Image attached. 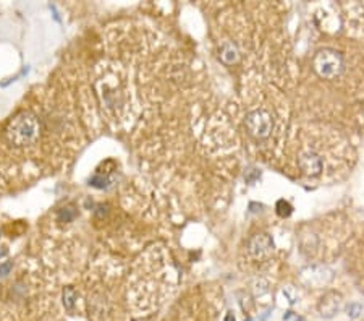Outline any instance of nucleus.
I'll use <instances>...</instances> for the list:
<instances>
[{
	"mask_svg": "<svg viewBox=\"0 0 364 321\" xmlns=\"http://www.w3.org/2000/svg\"><path fill=\"white\" fill-rule=\"evenodd\" d=\"M41 132V122L31 112H21L15 119L10 120L5 130V136L10 144L13 146H26L37 140Z\"/></svg>",
	"mask_w": 364,
	"mask_h": 321,
	"instance_id": "f257e3e1",
	"label": "nucleus"
},
{
	"mask_svg": "<svg viewBox=\"0 0 364 321\" xmlns=\"http://www.w3.org/2000/svg\"><path fill=\"white\" fill-rule=\"evenodd\" d=\"M312 67L321 78L333 80L343 70V58L338 52L332 49H322L312 58Z\"/></svg>",
	"mask_w": 364,
	"mask_h": 321,
	"instance_id": "f03ea898",
	"label": "nucleus"
},
{
	"mask_svg": "<svg viewBox=\"0 0 364 321\" xmlns=\"http://www.w3.org/2000/svg\"><path fill=\"white\" fill-rule=\"evenodd\" d=\"M246 129H248L249 135H253L254 138L262 140V138H267L272 132V115L264 111V109H256L246 114Z\"/></svg>",
	"mask_w": 364,
	"mask_h": 321,
	"instance_id": "7ed1b4c3",
	"label": "nucleus"
},
{
	"mask_svg": "<svg viewBox=\"0 0 364 321\" xmlns=\"http://www.w3.org/2000/svg\"><path fill=\"white\" fill-rule=\"evenodd\" d=\"M248 251L249 255L256 260H264L269 258L274 253V242L269 233H254L248 242Z\"/></svg>",
	"mask_w": 364,
	"mask_h": 321,
	"instance_id": "20e7f679",
	"label": "nucleus"
},
{
	"mask_svg": "<svg viewBox=\"0 0 364 321\" xmlns=\"http://www.w3.org/2000/svg\"><path fill=\"white\" fill-rule=\"evenodd\" d=\"M342 308V295L335 290H330L319 302V313L322 318H333Z\"/></svg>",
	"mask_w": 364,
	"mask_h": 321,
	"instance_id": "39448f33",
	"label": "nucleus"
},
{
	"mask_svg": "<svg viewBox=\"0 0 364 321\" xmlns=\"http://www.w3.org/2000/svg\"><path fill=\"white\" fill-rule=\"evenodd\" d=\"M300 167L306 175H319L322 170V161L316 153H304L300 158Z\"/></svg>",
	"mask_w": 364,
	"mask_h": 321,
	"instance_id": "423d86ee",
	"label": "nucleus"
},
{
	"mask_svg": "<svg viewBox=\"0 0 364 321\" xmlns=\"http://www.w3.org/2000/svg\"><path fill=\"white\" fill-rule=\"evenodd\" d=\"M240 58V52L237 46L233 42H225L220 49V60L225 63V65H233L237 63Z\"/></svg>",
	"mask_w": 364,
	"mask_h": 321,
	"instance_id": "0eeeda50",
	"label": "nucleus"
},
{
	"mask_svg": "<svg viewBox=\"0 0 364 321\" xmlns=\"http://www.w3.org/2000/svg\"><path fill=\"white\" fill-rule=\"evenodd\" d=\"M275 209H277V214L280 218H288L290 214L293 212V206L285 200H279L277 204H275Z\"/></svg>",
	"mask_w": 364,
	"mask_h": 321,
	"instance_id": "6e6552de",
	"label": "nucleus"
},
{
	"mask_svg": "<svg viewBox=\"0 0 364 321\" xmlns=\"http://www.w3.org/2000/svg\"><path fill=\"white\" fill-rule=\"evenodd\" d=\"M75 298H76V294L73 289H65L63 292V305L66 310H73V305H75Z\"/></svg>",
	"mask_w": 364,
	"mask_h": 321,
	"instance_id": "1a4fd4ad",
	"label": "nucleus"
},
{
	"mask_svg": "<svg viewBox=\"0 0 364 321\" xmlns=\"http://www.w3.org/2000/svg\"><path fill=\"white\" fill-rule=\"evenodd\" d=\"M345 311L350 318H358L362 313V307L359 304H350V305H347Z\"/></svg>",
	"mask_w": 364,
	"mask_h": 321,
	"instance_id": "9d476101",
	"label": "nucleus"
},
{
	"mask_svg": "<svg viewBox=\"0 0 364 321\" xmlns=\"http://www.w3.org/2000/svg\"><path fill=\"white\" fill-rule=\"evenodd\" d=\"M225 321H237V319H235L233 313H227V315H225Z\"/></svg>",
	"mask_w": 364,
	"mask_h": 321,
	"instance_id": "9b49d317",
	"label": "nucleus"
},
{
	"mask_svg": "<svg viewBox=\"0 0 364 321\" xmlns=\"http://www.w3.org/2000/svg\"><path fill=\"white\" fill-rule=\"evenodd\" d=\"M246 321H253V319H246Z\"/></svg>",
	"mask_w": 364,
	"mask_h": 321,
	"instance_id": "f8f14e48",
	"label": "nucleus"
}]
</instances>
